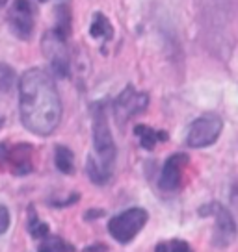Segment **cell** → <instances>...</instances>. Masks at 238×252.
I'll return each instance as SVG.
<instances>
[{"label": "cell", "mask_w": 238, "mask_h": 252, "mask_svg": "<svg viewBox=\"0 0 238 252\" xmlns=\"http://www.w3.org/2000/svg\"><path fill=\"white\" fill-rule=\"evenodd\" d=\"M134 134L138 135L140 145H142V149H145V150H153L155 149V145L159 143V132L145 125H136Z\"/></svg>", "instance_id": "9a60e30c"}, {"label": "cell", "mask_w": 238, "mask_h": 252, "mask_svg": "<svg viewBox=\"0 0 238 252\" xmlns=\"http://www.w3.org/2000/svg\"><path fill=\"white\" fill-rule=\"evenodd\" d=\"M108 251V247H106V245H91V247H86V249H84V252H106Z\"/></svg>", "instance_id": "7402d4cb"}, {"label": "cell", "mask_w": 238, "mask_h": 252, "mask_svg": "<svg viewBox=\"0 0 238 252\" xmlns=\"http://www.w3.org/2000/svg\"><path fill=\"white\" fill-rule=\"evenodd\" d=\"M43 54L50 62V67L58 78H69L71 74V58L67 50V39L58 35L54 30L43 37Z\"/></svg>", "instance_id": "8992f818"}, {"label": "cell", "mask_w": 238, "mask_h": 252, "mask_svg": "<svg viewBox=\"0 0 238 252\" xmlns=\"http://www.w3.org/2000/svg\"><path fill=\"white\" fill-rule=\"evenodd\" d=\"M77 200H79V195H71L67 200H50V204L56 206V208H64V206H69L73 202H77Z\"/></svg>", "instance_id": "ffe728a7"}, {"label": "cell", "mask_w": 238, "mask_h": 252, "mask_svg": "<svg viewBox=\"0 0 238 252\" xmlns=\"http://www.w3.org/2000/svg\"><path fill=\"white\" fill-rule=\"evenodd\" d=\"M155 252H192L190 245L186 241H179V239H173L169 243H159Z\"/></svg>", "instance_id": "ac0fdd59"}, {"label": "cell", "mask_w": 238, "mask_h": 252, "mask_svg": "<svg viewBox=\"0 0 238 252\" xmlns=\"http://www.w3.org/2000/svg\"><path fill=\"white\" fill-rule=\"evenodd\" d=\"M9 228V212L6 206H0V236L6 234Z\"/></svg>", "instance_id": "d6986e66"}, {"label": "cell", "mask_w": 238, "mask_h": 252, "mask_svg": "<svg viewBox=\"0 0 238 252\" xmlns=\"http://www.w3.org/2000/svg\"><path fill=\"white\" fill-rule=\"evenodd\" d=\"M19 110L26 130L41 137L54 134L62 121V100L48 72L36 67L21 76Z\"/></svg>", "instance_id": "6da1fadb"}, {"label": "cell", "mask_w": 238, "mask_h": 252, "mask_svg": "<svg viewBox=\"0 0 238 252\" xmlns=\"http://www.w3.org/2000/svg\"><path fill=\"white\" fill-rule=\"evenodd\" d=\"M54 163L56 169L64 174H73L75 173V154L69 147L58 145L54 150Z\"/></svg>", "instance_id": "8fae6325"}, {"label": "cell", "mask_w": 238, "mask_h": 252, "mask_svg": "<svg viewBox=\"0 0 238 252\" xmlns=\"http://www.w3.org/2000/svg\"><path fill=\"white\" fill-rule=\"evenodd\" d=\"M54 32L58 35H62L64 39H69L71 33V9L67 4L56 6V28Z\"/></svg>", "instance_id": "7c38bea8"}, {"label": "cell", "mask_w": 238, "mask_h": 252, "mask_svg": "<svg viewBox=\"0 0 238 252\" xmlns=\"http://www.w3.org/2000/svg\"><path fill=\"white\" fill-rule=\"evenodd\" d=\"M9 28L19 39L28 41L34 33V8L28 0H15L8 13Z\"/></svg>", "instance_id": "ba28073f"}, {"label": "cell", "mask_w": 238, "mask_h": 252, "mask_svg": "<svg viewBox=\"0 0 238 252\" xmlns=\"http://www.w3.org/2000/svg\"><path fill=\"white\" fill-rule=\"evenodd\" d=\"M149 106V94L136 91L132 86H127L114 102V115L118 119V123L125 125L128 119L145 111Z\"/></svg>", "instance_id": "52a82bcc"}, {"label": "cell", "mask_w": 238, "mask_h": 252, "mask_svg": "<svg viewBox=\"0 0 238 252\" xmlns=\"http://www.w3.org/2000/svg\"><path fill=\"white\" fill-rule=\"evenodd\" d=\"M38 252H75V247L60 236H45Z\"/></svg>", "instance_id": "5bb4252c"}, {"label": "cell", "mask_w": 238, "mask_h": 252, "mask_svg": "<svg viewBox=\"0 0 238 252\" xmlns=\"http://www.w3.org/2000/svg\"><path fill=\"white\" fill-rule=\"evenodd\" d=\"M91 132H93L95 154L87 156L86 173L93 184L104 186L112 178L118 150H116V143L106 119V108L103 106V102L91 104Z\"/></svg>", "instance_id": "7a4b0ae2"}, {"label": "cell", "mask_w": 238, "mask_h": 252, "mask_svg": "<svg viewBox=\"0 0 238 252\" xmlns=\"http://www.w3.org/2000/svg\"><path fill=\"white\" fill-rule=\"evenodd\" d=\"M8 0H0V8H4V4H6Z\"/></svg>", "instance_id": "603a6c76"}, {"label": "cell", "mask_w": 238, "mask_h": 252, "mask_svg": "<svg viewBox=\"0 0 238 252\" xmlns=\"http://www.w3.org/2000/svg\"><path fill=\"white\" fill-rule=\"evenodd\" d=\"M147 220H149V213L143 208H128L108 222V232L118 243L127 245L142 232Z\"/></svg>", "instance_id": "3957f363"}, {"label": "cell", "mask_w": 238, "mask_h": 252, "mask_svg": "<svg viewBox=\"0 0 238 252\" xmlns=\"http://www.w3.org/2000/svg\"><path fill=\"white\" fill-rule=\"evenodd\" d=\"M199 215H214L216 219V226H214V234H212V245L218 247V249H225L229 247L235 237H237V222H235V217L231 215V212L220 202H212V204H206L199 210Z\"/></svg>", "instance_id": "277c9868"}, {"label": "cell", "mask_w": 238, "mask_h": 252, "mask_svg": "<svg viewBox=\"0 0 238 252\" xmlns=\"http://www.w3.org/2000/svg\"><path fill=\"white\" fill-rule=\"evenodd\" d=\"M15 86V71L8 63L0 62V93H8Z\"/></svg>", "instance_id": "e0dca14e"}, {"label": "cell", "mask_w": 238, "mask_h": 252, "mask_svg": "<svg viewBox=\"0 0 238 252\" xmlns=\"http://www.w3.org/2000/svg\"><path fill=\"white\" fill-rule=\"evenodd\" d=\"M188 161H190V158L183 154V152L167 158L164 167H162V173H160L159 188L162 191H175V189H179L181 178H183V169L186 167Z\"/></svg>", "instance_id": "30bf717a"}, {"label": "cell", "mask_w": 238, "mask_h": 252, "mask_svg": "<svg viewBox=\"0 0 238 252\" xmlns=\"http://www.w3.org/2000/svg\"><path fill=\"white\" fill-rule=\"evenodd\" d=\"M40 2H45V0H40Z\"/></svg>", "instance_id": "cb8c5ba5"}, {"label": "cell", "mask_w": 238, "mask_h": 252, "mask_svg": "<svg viewBox=\"0 0 238 252\" xmlns=\"http://www.w3.org/2000/svg\"><path fill=\"white\" fill-rule=\"evenodd\" d=\"M0 163L11 167V173L23 176L32 171V147L26 143H19L8 147L6 143H0Z\"/></svg>", "instance_id": "9c48e42d"}, {"label": "cell", "mask_w": 238, "mask_h": 252, "mask_svg": "<svg viewBox=\"0 0 238 252\" xmlns=\"http://www.w3.org/2000/svg\"><path fill=\"white\" fill-rule=\"evenodd\" d=\"M28 232L36 239H43L45 236H48V224L38 217V213H36L34 208L28 210Z\"/></svg>", "instance_id": "2e32d148"}, {"label": "cell", "mask_w": 238, "mask_h": 252, "mask_svg": "<svg viewBox=\"0 0 238 252\" xmlns=\"http://www.w3.org/2000/svg\"><path fill=\"white\" fill-rule=\"evenodd\" d=\"M222 128H223V123L218 115H214V113L201 115V117L196 119L190 125L186 143H188V147H192V149L210 147V145H214L218 141V137L222 134Z\"/></svg>", "instance_id": "5b68a950"}, {"label": "cell", "mask_w": 238, "mask_h": 252, "mask_svg": "<svg viewBox=\"0 0 238 252\" xmlns=\"http://www.w3.org/2000/svg\"><path fill=\"white\" fill-rule=\"evenodd\" d=\"M97 217H104V210H89L87 213H84V219L86 220H93Z\"/></svg>", "instance_id": "44dd1931"}, {"label": "cell", "mask_w": 238, "mask_h": 252, "mask_svg": "<svg viewBox=\"0 0 238 252\" xmlns=\"http://www.w3.org/2000/svg\"><path fill=\"white\" fill-rule=\"evenodd\" d=\"M89 33H91V37H103V39L108 41L114 37V26L103 13H97L93 17L91 26H89Z\"/></svg>", "instance_id": "4fadbf2b"}]
</instances>
